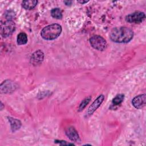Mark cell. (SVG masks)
Here are the masks:
<instances>
[{"mask_svg": "<svg viewBox=\"0 0 146 146\" xmlns=\"http://www.w3.org/2000/svg\"><path fill=\"white\" fill-rule=\"evenodd\" d=\"M133 31L127 27H115L112 29L110 33V39L116 43H128L133 38Z\"/></svg>", "mask_w": 146, "mask_h": 146, "instance_id": "cell-1", "label": "cell"}, {"mask_svg": "<svg viewBox=\"0 0 146 146\" xmlns=\"http://www.w3.org/2000/svg\"><path fill=\"white\" fill-rule=\"evenodd\" d=\"M62 32V27L59 24H52L44 27L40 32L42 38L45 40H54L57 38Z\"/></svg>", "mask_w": 146, "mask_h": 146, "instance_id": "cell-2", "label": "cell"}, {"mask_svg": "<svg viewBox=\"0 0 146 146\" xmlns=\"http://www.w3.org/2000/svg\"><path fill=\"white\" fill-rule=\"evenodd\" d=\"M90 43L91 46L99 51L104 50L107 46L106 40L101 36L94 35L90 38Z\"/></svg>", "mask_w": 146, "mask_h": 146, "instance_id": "cell-3", "label": "cell"}, {"mask_svg": "<svg viewBox=\"0 0 146 146\" xmlns=\"http://www.w3.org/2000/svg\"><path fill=\"white\" fill-rule=\"evenodd\" d=\"M15 29V23L11 20H8L1 23V33L2 36L7 37L12 34Z\"/></svg>", "mask_w": 146, "mask_h": 146, "instance_id": "cell-4", "label": "cell"}, {"mask_svg": "<svg viewBox=\"0 0 146 146\" xmlns=\"http://www.w3.org/2000/svg\"><path fill=\"white\" fill-rule=\"evenodd\" d=\"M145 18V15L144 13L137 11L127 15L125 17V20L130 23H139L144 21Z\"/></svg>", "mask_w": 146, "mask_h": 146, "instance_id": "cell-5", "label": "cell"}, {"mask_svg": "<svg viewBox=\"0 0 146 146\" xmlns=\"http://www.w3.org/2000/svg\"><path fill=\"white\" fill-rule=\"evenodd\" d=\"M104 99V96L103 95H100L92 103V104L89 107L88 110L86 111L84 117L86 118L89 117L91 116L93 113L99 107L100 104L102 103Z\"/></svg>", "mask_w": 146, "mask_h": 146, "instance_id": "cell-6", "label": "cell"}, {"mask_svg": "<svg viewBox=\"0 0 146 146\" xmlns=\"http://www.w3.org/2000/svg\"><path fill=\"white\" fill-rule=\"evenodd\" d=\"M44 59V53L40 50H38L35 51L30 58V62L34 66H38L42 63Z\"/></svg>", "mask_w": 146, "mask_h": 146, "instance_id": "cell-7", "label": "cell"}, {"mask_svg": "<svg viewBox=\"0 0 146 146\" xmlns=\"http://www.w3.org/2000/svg\"><path fill=\"white\" fill-rule=\"evenodd\" d=\"M17 88L16 84L10 80H6L1 84V91L3 93L13 92Z\"/></svg>", "mask_w": 146, "mask_h": 146, "instance_id": "cell-8", "label": "cell"}, {"mask_svg": "<svg viewBox=\"0 0 146 146\" xmlns=\"http://www.w3.org/2000/svg\"><path fill=\"white\" fill-rule=\"evenodd\" d=\"M132 105L134 107L137 109L142 108L145 106L146 103L145 94H141L135 96L132 101Z\"/></svg>", "mask_w": 146, "mask_h": 146, "instance_id": "cell-9", "label": "cell"}, {"mask_svg": "<svg viewBox=\"0 0 146 146\" xmlns=\"http://www.w3.org/2000/svg\"><path fill=\"white\" fill-rule=\"evenodd\" d=\"M66 134L72 141H78L79 140V136L76 130L72 127H68L66 129Z\"/></svg>", "mask_w": 146, "mask_h": 146, "instance_id": "cell-10", "label": "cell"}, {"mask_svg": "<svg viewBox=\"0 0 146 146\" xmlns=\"http://www.w3.org/2000/svg\"><path fill=\"white\" fill-rule=\"evenodd\" d=\"M124 99V95L123 94H118L113 99L110 107V109L115 110L119 106H120L121 103L123 102Z\"/></svg>", "mask_w": 146, "mask_h": 146, "instance_id": "cell-11", "label": "cell"}, {"mask_svg": "<svg viewBox=\"0 0 146 146\" xmlns=\"http://www.w3.org/2000/svg\"><path fill=\"white\" fill-rule=\"evenodd\" d=\"M8 120L11 125V128L13 132H15L19 129L21 127V122L20 120L17 119H14L11 117H8Z\"/></svg>", "mask_w": 146, "mask_h": 146, "instance_id": "cell-12", "label": "cell"}, {"mask_svg": "<svg viewBox=\"0 0 146 146\" xmlns=\"http://www.w3.org/2000/svg\"><path fill=\"white\" fill-rule=\"evenodd\" d=\"M37 3V1H23L22 2V6L26 10H32L35 7Z\"/></svg>", "mask_w": 146, "mask_h": 146, "instance_id": "cell-13", "label": "cell"}, {"mask_svg": "<svg viewBox=\"0 0 146 146\" xmlns=\"http://www.w3.org/2000/svg\"><path fill=\"white\" fill-rule=\"evenodd\" d=\"M17 43L19 45L25 44L27 42V36L25 33H21L17 36Z\"/></svg>", "mask_w": 146, "mask_h": 146, "instance_id": "cell-14", "label": "cell"}, {"mask_svg": "<svg viewBox=\"0 0 146 146\" xmlns=\"http://www.w3.org/2000/svg\"><path fill=\"white\" fill-rule=\"evenodd\" d=\"M51 16L57 19H60L62 18V13L59 8L52 9L51 11Z\"/></svg>", "mask_w": 146, "mask_h": 146, "instance_id": "cell-15", "label": "cell"}, {"mask_svg": "<svg viewBox=\"0 0 146 146\" xmlns=\"http://www.w3.org/2000/svg\"><path fill=\"white\" fill-rule=\"evenodd\" d=\"M91 99V96H88L87 98H86L85 99H84L79 105V107L78 108V111H79V112L82 111L86 107V106L89 103Z\"/></svg>", "mask_w": 146, "mask_h": 146, "instance_id": "cell-16", "label": "cell"}, {"mask_svg": "<svg viewBox=\"0 0 146 146\" xmlns=\"http://www.w3.org/2000/svg\"><path fill=\"white\" fill-rule=\"evenodd\" d=\"M55 142L56 143H59V144L62 145H74L72 143H67L66 141H63V140H55Z\"/></svg>", "mask_w": 146, "mask_h": 146, "instance_id": "cell-17", "label": "cell"}, {"mask_svg": "<svg viewBox=\"0 0 146 146\" xmlns=\"http://www.w3.org/2000/svg\"><path fill=\"white\" fill-rule=\"evenodd\" d=\"M64 3L66 5H71V3H72V1H64Z\"/></svg>", "mask_w": 146, "mask_h": 146, "instance_id": "cell-18", "label": "cell"}, {"mask_svg": "<svg viewBox=\"0 0 146 146\" xmlns=\"http://www.w3.org/2000/svg\"><path fill=\"white\" fill-rule=\"evenodd\" d=\"M88 1H78V2H79V3H82V4H84V3H87V2H88Z\"/></svg>", "mask_w": 146, "mask_h": 146, "instance_id": "cell-19", "label": "cell"}, {"mask_svg": "<svg viewBox=\"0 0 146 146\" xmlns=\"http://www.w3.org/2000/svg\"><path fill=\"white\" fill-rule=\"evenodd\" d=\"M2 106H3V104L1 103V110H2Z\"/></svg>", "mask_w": 146, "mask_h": 146, "instance_id": "cell-20", "label": "cell"}]
</instances>
